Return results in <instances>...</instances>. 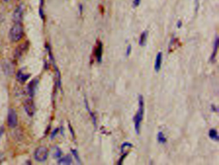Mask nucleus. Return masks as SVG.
<instances>
[{
	"mask_svg": "<svg viewBox=\"0 0 219 165\" xmlns=\"http://www.w3.org/2000/svg\"><path fill=\"white\" fill-rule=\"evenodd\" d=\"M127 154H128V153H125V154H124L123 156H121V157L120 159V160L118 162V164H121L122 163H123V161H124V160L125 159V158L126 157V156H127Z\"/></svg>",
	"mask_w": 219,
	"mask_h": 165,
	"instance_id": "412c9836",
	"label": "nucleus"
},
{
	"mask_svg": "<svg viewBox=\"0 0 219 165\" xmlns=\"http://www.w3.org/2000/svg\"><path fill=\"white\" fill-rule=\"evenodd\" d=\"M157 141H158V142L161 144H165L166 142V138L164 134L163 133V132H161V131H159L158 133H157Z\"/></svg>",
	"mask_w": 219,
	"mask_h": 165,
	"instance_id": "dca6fc26",
	"label": "nucleus"
},
{
	"mask_svg": "<svg viewBox=\"0 0 219 165\" xmlns=\"http://www.w3.org/2000/svg\"><path fill=\"white\" fill-rule=\"evenodd\" d=\"M141 0H134V2H133L134 7H138L139 5H140V3H141Z\"/></svg>",
	"mask_w": 219,
	"mask_h": 165,
	"instance_id": "5701e85b",
	"label": "nucleus"
},
{
	"mask_svg": "<svg viewBox=\"0 0 219 165\" xmlns=\"http://www.w3.org/2000/svg\"><path fill=\"white\" fill-rule=\"evenodd\" d=\"M24 35V29L21 23H15L10 30L9 37L12 42H18L21 40Z\"/></svg>",
	"mask_w": 219,
	"mask_h": 165,
	"instance_id": "f03ea898",
	"label": "nucleus"
},
{
	"mask_svg": "<svg viewBox=\"0 0 219 165\" xmlns=\"http://www.w3.org/2000/svg\"><path fill=\"white\" fill-rule=\"evenodd\" d=\"M53 155L55 157H60L62 155V151L60 150V149L58 147H55V148H53Z\"/></svg>",
	"mask_w": 219,
	"mask_h": 165,
	"instance_id": "a211bd4d",
	"label": "nucleus"
},
{
	"mask_svg": "<svg viewBox=\"0 0 219 165\" xmlns=\"http://www.w3.org/2000/svg\"><path fill=\"white\" fill-rule=\"evenodd\" d=\"M69 131H70V132H71V135H72V136H73V138H75L74 132H73V130L72 127H71V125H69Z\"/></svg>",
	"mask_w": 219,
	"mask_h": 165,
	"instance_id": "a878e982",
	"label": "nucleus"
},
{
	"mask_svg": "<svg viewBox=\"0 0 219 165\" xmlns=\"http://www.w3.org/2000/svg\"><path fill=\"white\" fill-rule=\"evenodd\" d=\"M71 152H72L73 156L75 157V159L77 160V161L79 163H80V157H79V156L78 154V152L76 150H71Z\"/></svg>",
	"mask_w": 219,
	"mask_h": 165,
	"instance_id": "aec40b11",
	"label": "nucleus"
},
{
	"mask_svg": "<svg viewBox=\"0 0 219 165\" xmlns=\"http://www.w3.org/2000/svg\"><path fill=\"white\" fill-rule=\"evenodd\" d=\"M48 156V150L47 147L40 146L35 151L34 157L39 162H44L47 160Z\"/></svg>",
	"mask_w": 219,
	"mask_h": 165,
	"instance_id": "7ed1b4c3",
	"label": "nucleus"
},
{
	"mask_svg": "<svg viewBox=\"0 0 219 165\" xmlns=\"http://www.w3.org/2000/svg\"><path fill=\"white\" fill-rule=\"evenodd\" d=\"M218 43H219L218 38V37H216V39H215V41H214L213 50V52H212V54H211V57H210V60L211 62H213L214 60H215V57H216V55L217 54L218 48Z\"/></svg>",
	"mask_w": 219,
	"mask_h": 165,
	"instance_id": "f8f14e48",
	"label": "nucleus"
},
{
	"mask_svg": "<svg viewBox=\"0 0 219 165\" xmlns=\"http://www.w3.org/2000/svg\"><path fill=\"white\" fill-rule=\"evenodd\" d=\"M7 124L10 128L16 127L18 124L17 113L14 109H10L8 112Z\"/></svg>",
	"mask_w": 219,
	"mask_h": 165,
	"instance_id": "20e7f679",
	"label": "nucleus"
},
{
	"mask_svg": "<svg viewBox=\"0 0 219 165\" xmlns=\"http://www.w3.org/2000/svg\"><path fill=\"white\" fill-rule=\"evenodd\" d=\"M30 74L24 73L21 70H19L16 74V79L20 83H24L30 78Z\"/></svg>",
	"mask_w": 219,
	"mask_h": 165,
	"instance_id": "9b49d317",
	"label": "nucleus"
},
{
	"mask_svg": "<svg viewBox=\"0 0 219 165\" xmlns=\"http://www.w3.org/2000/svg\"><path fill=\"white\" fill-rule=\"evenodd\" d=\"M4 1H5V2H8V0H4Z\"/></svg>",
	"mask_w": 219,
	"mask_h": 165,
	"instance_id": "c85d7f7f",
	"label": "nucleus"
},
{
	"mask_svg": "<svg viewBox=\"0 0 219 165\" xmlns=\"http://www.w3.org/2000/svg\"><path fill=\"white\" fill-rule=\"evenodd\" d=\"M71 163H72V158L69 155L60 158L58 161V164H70Z\"/></svg>",
	"mask_w": 219,
	"mask_h": 165,
	"instance_id": "4468645a",
	"label": "nucleus"
},
{
	"mask_svg": "<svg viewBox=\"0 0 219 165\" xmlns=\"http://www.w3.org/2000/svg\"><path fill=\"white\" fill-rule=\"evenodd\" d=\"M132 51V47H131V45H129L128 47L127 48V50H126V56L127 57H129Z\"/></svg>",
	"mask_w": 219,
	"mask_h": 165,
	"instance_id": "4be33fe9",
	"label": "nucleus"
},
{
	"mask_svg": "<svg viewBox=\"0 0 219 165\" xmlns=\"http://www.w3.org/2000/svg\"><path fill=\"white\" fill-rule=\"evenodd\" d=\"M2 159H3V157L2 155H1V154H0V163H2Z\"/></svg>",
	"mask_w": 219,
	"mask_h": 165,
	"instance_id": "cd10ccee",
	"label": "nucleus"
},
{
	"mask_svg": "<svg viewBox=\"0 0 219 165\" xmlns=\"http://www.w3.org/2000/svg\"><path fill=\"white\" fill-rule=\"evenodd\" d=\"M28 47V42L19 45L18 47L16 49V51H15V56H16V57L17 58L21 57L23 54L25 52V51L27 50Z\"/></svg>",
	"mask_w": 219,
	"mask_h": 165,
	"instance_id": "1a4fd4ad",
	"label": "nucleus"
},
{
	"mask_svg": "<svg viewBox=\"0 0 219 165\" xmlns=\"http://www.w3.org/2000/svg\"><path fill=\"white\" fill-rule=\"evenodd\" d=\"M24 109L29 116L32 117L34 116L35 111V107L32 98H30V99L24 101Z\"/></svg>",
	"mask_w": 219,
	"mask_h": 165,
	"instance_id": "39448f33",
	"label": "nucleus"
},
{
	"mask_svg": "<svg viewBox=\"0 0 219 165\" xmlns=\"http://www.w3.org/2000/svg\"><path fill=\"white\" fill-rule=\"evenodd\" d=\"M59 131V128H56V129H55L53 132L52 133V135H51V138H53L56 135H57V134Z\"/></svg>",
	"mask_w": 219,
	"mask_h": 165,
	"instance_id": "b1692460",
	"label": "nucleus"
},
{
	"mask_svg": "<svg viewBox=\"0 0 219 165\" xmlns=\"http://www.w3.org/2000/svg\"><path fill=\"white\" fill-rule=\"evenodd\" d=\"M209 136H210V138L212 140L216 141H218L219 140L218 132L215 129H214V128H211V129H210V131H209Z\"/></svg>",
	"mask_w": 219,
	"mask_h": 165,
	"instance_id": "2eb2a0df",
	"label": "nucleus"
},
{
	"mask_svg": "<svg viewBox=\"0 0 219 165\" xmlns=\"http://www.w3.org/2000/svg\"><path fill=\"white\" fill-rule=\"evenodd\" d=\"M132 147H133V145H132V143H129V142H124L123 144H122L121 147V152H123L124 150V149L126 148H132Z\"/></svg>",
	"mask_w": 219,
	"mask_h": 165,
	"instance_id": "6ab92c4d",
	"label": "nucleus"
},
{
	"mask_svg": "<svg viewBox=\"0 0 219 165\" xmlns=\"http://www.w3.org/2000/svg\"><path fill=\"white\" fill-rule=\"evenodd\" d=\"M85 106L86 107H87V109L88 111H89V115L91 116V117L92 118V120H93V124L95 125V127H96V117L95 116V115L93 114V113L92 112V111H91L90 109H89V105H88V102L86 100H85Z\"/></svg>",
	"mask_w": 219,
	"mask_h": 165,
	"instance_id": "f3484780",
	"label": "nucleus"
},
{
	"mask_svg": "<svg viewBox=\"0 0 219 165\" xmlns=\"http://www.w3.org/2000/svg\"><path fill=\"white\" fill-rule=\"evenodd\" d=\"M23 16V8L21 5H19L15 9L13 14V21L14 23H21Z\"/></svg>",
	"mask_w": 219,
	"mask_h": 165,
	"instance_id": "0eeeda50",
	"label": "nucleus"
},
{
	"mask_svg": "<svg viewBox=\"0 0 219 165\" xmlns=\"http://www.w3.org/2000/svg\"><path fill=\"white\" fill-rule=\"evenodd\" d=\"M182 24V22L181 21H178V23H177V27L178 28H181Z\"/></svg>",
	"mask_w": 219,
	"mask_h": 165,
	"instance_id": "bb28decb",
	"label": "nucleus"
},
{
	"mask_svg": "<svg viewBox=\"0 0 219 165\" xmlns=\"http://www.w3.org/2000/svg\"><path fill=\"white\" fill-rule=\"evenodd\" d=\"M3 132H4V128L3 127H1L0 128V140H1V138L3 134Z\"/></svg>",
	"mask_w": 219,
	"mask_h": 165,
	"instance_id": "393cba45",
	"label": "nucleus"
},
{
	"mask_svg": "<svg viewBox=\"0 0 219 165\" xmlns=\"http://www.w3.org/2000/svg\"><path fill=\"white\" fill-rule=\"evenodd\" d=\"M147 36H148V32L147 31H144L141 33L139 39V44L140 46H144L146 45Z\"/></svg>",
	"mask_w": 219,
	"mask_h": 165,
	"instance_id": "ddd939ff",
	"label": "nucleus"
},
{
	"mask_svg": "<svg viewBox=\"0 0 219 165\" xmlns=\"http://www.w3.org/2000/svg\"><path fill=\"white\" fill-rule=\"evenodd\" d=\"M37 82H38V81L36 79H34L30 82L27 86V92L30 98H32L35 94V89H36Z\"/></svg>",
	"mask_w": 219,
	"mask_h": 165,
	"instance_id": "6e6552de",
	"label": "nucleus"
},
{
	"mask_svg": "<svg viewBox=\"0 0 219 165\" xmlns=\"http://www.w3.org/2000/svg\"><path fill=\"white\" fill-rule=\"evenodd\" d=\"M162 60H163V53L159 51L156 55V57L155 60V64H154V70L156 72H159L161 68V64H162Z\"/></svg>",
	"mask_w": 219,
	"mask_h": 165,
	"instance_id": "9d476101",
	"label": "nucleus"
},
{
	"mask_svg": "<svg viewBox=\"0 0 219 165\" xmlns=\"http://www.w3.org/2000/svg\"><path fill=\"white\" fill-rule=\"evenodd\" d=\"M144 105L143 96L141 95H140L138 97V110H137L136 115L134 117V128L137 134H140V133L141 122L143 121L144 114Z\"/></svg>",
	"mask_w": 219,
	"mask_h": 165,
	"instance_id": "f257e3e1",
	"label": "nucleus"
},
{
	"mask_svg": "<svg viewBox=\"0 0 219 165\" xmlns=\"http://www.w3.org/2000/svg\"><path fill=\"white\" fill-rule=\"evenodd\" d=\"M102 53H103V44L100 40H98L96 43V47L95 48L94 55L95 58L98 63H100L102 60Z\"/></svg>",
	"mask_w": 219,
	"mask_h": 165,
	"instance_id": "423d86ee",
	"label": "nucleus"
}]
</instances>
